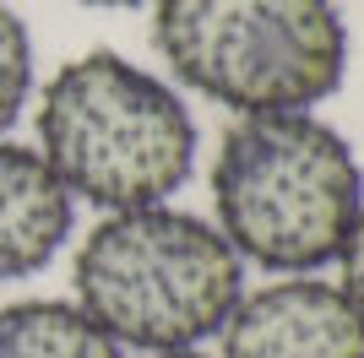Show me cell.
Wrapping results in <instances>:
<instances>
[{"mask_svg": "<svg viewBox=\"0 0 364 358\" xmlns=\"http://www.w3.org/2000/svg\"><path fill=\"white\" fill-rule=\"evenodd\" d=\"M213 212L245 266L316 277L359 223L364 168L348 136L304 109L240 114L213 158Z\"/></svg>", "mask_w": 364, "mask_h": 358, "instance_id": "obj_1", "label": "cell"}, {"mask_svg": "<svg viewBox=\"0 0 364 358\" xmlns=\"http://www.w3.org/2000/svg\"><path fill=\"white\" fill-rule=\"evenodd\" d=\"M71 283L76 310L120 353H180L228 326L245 298V261L218 223L158 201L104 212L76 244Z\"/></svg>", "mask_w": 364, "mask_h": 358, "instance_id": "obj_2", "label": "cell"}, {"mask_svg": "<svg viewBox=\"0 0 364 358\" xmlns=\"http://www.w3.org/2000/svg\"><path fill=\"white\" fill-rule=\"evenodd\" d=\"M196 119L147 65L114 49L65 60L38 98V158L98 212L158 207L196 168Z\"/></svg>", "mask_w": 364, "mask_h": 358, "instance_id": "obj_3", "label": "cell"}, {"mask_svg": "<svg viewBox=\"0 0 364 358\" xmlns=\"http://www.w3.org/2000/svg\"><path fill=\"white\" fill-rule=\"evenodd\" d=\"M152 44L191 92L234 114H310L348 76L337 0H152Z\"/></svg>", "mask_w": 364, "mask_h": 358, "instance_id": "obj_4", "label": "cell"}, {"mask_svg": "<svg viewBox=\"0 0 364 358\" xmlns=\"http://www.w3.org/2000/svg\"><path fill=\"white\" fill-rule=\"evenodd\" d=\"M223 337V358H364V315L326 277H277L245 288Z\"/></svg>", "mask_w": 364, "mask_h": 358, "instance_id": "obj_5", "label": "cell"}, {"mask_svg": "<svg viewBox=\"0 0 364 358\" xmlns=\"http://www.w3.org/2000/svg\"><path fill=\"white\" fill-rule=\"evenodd\" d=\"M76 228V195L38 147L0 141V283H22L65 250Z\"/></svg>", "mask_w": 364, "mask_h": 358, "instance_id": "obj_6", "label": "cell"}, {"mask_svg": "<svg viewBox=\"0 0 364 358\" xmlns=\"http://www.w3.org/2000/svg\"><path fill=\"white\" fill-rule=\"evenodd\" d=\"M0 358H120V347L76 298H16L0 304Z\"/></svg>", "mask_w": 364, "mask_h": 358, "instance_id": "obj_7", "label": "cell"}, {"mask_svg": "<svg viewBox=\"0 0 364 358\" xmlns=\"http://www.w3.org/2000/svg\"><path fill=\"white\" fill-rule=\"evenodd\" d=\"M33 92V33L28 22L0 0V141L22 119V104Z\"/></svg>", "mask_w": 364, "mask_h": 358, "instance_id": "obj_8", "label": "cell"}, {"mask_svg": "<svg viewBox=\"0 0 364 358\" xmlns=\"http://www.w3.org/2000/svg\"><path fill=\"white\" fill-rule=\"evenodd\" d=\"M337 288L353 298V310L364 315V212H359V223H353V234H348V244H343V255H337Z\"/></svg>", "mask_w": 364, "mask_h": 358, "instance_id": "obj_9", "label": "cell"}, {"mask_svg": "<svg viewBox=\"0 0 364 358\" xmlns=\"http://www.w3.org/2000/svg\"><path fill=\"white\" fill-rule=\"evenodd\" d=\"M141 358H213V353H201V347H180V353H141Z\"/></svg>", "mask_w": 364, "mask_h": 358, "instance_id": "obj_10", "label": "cell"}, {"mask_svg": "<svg viewBox=\"0 0 364 358\" xmlns=\"http://www.w3.org/2000/svg\"><path fill=\"white\" fill-rule=\"evenodd\" d=\"M82 6H147V0H82Z\"/></svg>", "mask_w": 364, "mask_h": 358, "instance_id": "obj_11", "label": "cell"}]
</instances>
